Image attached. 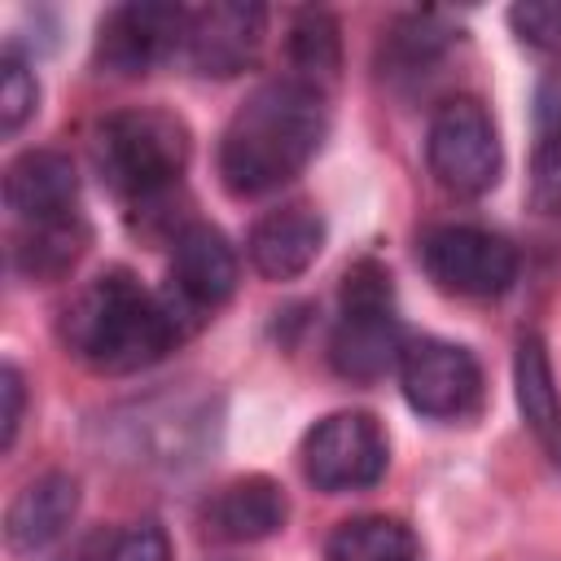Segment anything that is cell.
Instances as JSON below:
<instances>
[{
  "instance_id": "9a60e30c",
  "label": "cell",
  "mask_w": 561,
  "mask_h": 561,
  "mask_svg": "<svg viewBox=\"0 0 561 561\" xmlns=\"http://www.w3.org/2000/svg\"><path fill=\"white\" fill-rule=\"evenodd\" d=\"M289 517V495L267 473H245L219 486L206 504V530L224 543H259L272 539Z\"/></svg>"
},
{
  "instance_id": "e0dca14e",
  "label": "cell",
  "mask_w": 561,
  "mask_h": 561,
  "mask_svg": "<svg viewBox=\"0 0 561 561\" xmlns=\"http://www.w3.org/2000/svg\"><path fill=\"white\" fill-rule=\"evenodd\" d=\"M83 250H88V224L79 215H70L57 224L22 228V237L13 245V267H18V276L48 285V280H61L79 263Z\"/></svg>"
},
{
  "instance_id": "4fadbf2b",
  "label": "cell",
  "mask_w": 561,
  "mask_h": 561,
  "mask_svg": "<svg viewBox=\"0 0 561 561\" xmlns=\"http://www.w3.org/2000/svg\"><path fill=\"white\" fill-rule=\"evenodd\" d=\"M324 250V219L302 206V202H289V206H276L267 210L250 237H245V254H250V267L267 280H294L302 276Z\"/></svg>"
},
{
  "instance_id": "cb8c5ba5",
  "label": "cell",
  "mask_w": 561,
  "mask_h": 561,
  "mask_svg": "<svg viewBox=\"0 0 561 561\" xmlns=\"http://www.w3.org/2000/svg\"><path fill=\"white\" fill-rule=\"evenodd\" d=\"M96 561H171V539L158 522H136L123 535H114Z\"/></svg>"
},
{
  "instance_id": "8992f818",
  "label": "cell",
  "mask_w": 561,
  "mask_h": 561,
  "mask_svg": "<svg viewBox=\"0 0 561 561\" xmlns=\"http://www.w3.org/2000/svg\"><path fill=\"white\" fill-rule=\"evenodd\" d=\"M298 456H302V473L316 491L346 495V491H368L386 478L390 443H386L377 416L333 412L307 430Z\"/></svg>"
},
{
  "instance_id": "7402d4cb",
  "label": "cell",
  "mask_w": 561,
  "mask_h": 561,
  "mask_svg": "<svg viewBox=\"0 0 561 561\" xmlns=\"http://www.w3.org/2000/svg\"><path fill=\"white\" fill-rule=\"evenodd\" d=\"M530 206L539 215H561V127H548L530 153Z\"/></svg>"
},
{
  "instance_id": "30bf717a",
  "label": "cell",
  "mask_w": 561,
  "mask_h": 561,
  "mask_svg": "<svg viewBox=\"0 0 561 561\" xmlns=\"http://www.w3.org/2000/svg\"><path fill=\"white\" fill-rule=\"evenodd\" d=\"M237 250L228 237L210 224H184L171 241V267H167V298L175 311L197 329L215 307H224L237 289Z\"/></svg>"
},
{
  "instance_id": "44dd1931",
  "label": "cell",
  "mask_w": 561,
  "mask_h": 561,
  "mask_svg": "<svg viewBox=\"0 0 561 561\" xmlns=\"http://www.w3.org/2000/svg\"><path fill=\"white\" fill-rule=\"evenodd\" d=\"M39 105V83L31 75V61L18 48H4L0 57V127L4 136H18L22 123L35 114Z\"/></svg>"
},
{
  "instance_id": "2e32d148",
  "label": "cell",
  "mask_w": 561,
  "mask_h": 561,
  "mask_svg": "<svg viewBox=\"0 0 561 561\" xmlns=\"http://www.w3.org/2000/svg\"><path fill=\"white\" fill-rule=\"evenodd\" d=\"M513 390L526 430L543 447V456L561 469V390L552 377V359L539 333H522L513 351Z\"/></svg>"
},
{
  "instance_id": "d6986e66",
  "label": "cell",
  "mask_w": 561,
  "mask_h": 561,
  "mask_svg": "<svg viewBox=\"0 0 561 561\" xmlns=\"http://www.w3.org/2000/svg\"><path fill=\"white\" fill-rule=\"evenodd\" d=\"M289 61L298 66V79L307 83H324L337 75L342 66V35H337V18L324 9H302L289 26Z\"/></svg>"
},
{
  "instance_id": "7c38bea8",
  "label": "cell",
  "mask_w": 561,
  "mask_h": 561,
  "mask_svg": "<svg viewBox=\"0 0 561 561\" xmlns=\"http://www.w3.org/2000/svg\"><path fill=\"white\" fill-rule=\"evenodd\" d=\"M4 206L22 228L57 224L79 215V175L75 162L57 149H26L4 171Z\"/></svg>"
},
{
  "instance_id": "52a82bcc",
  "label": "cell",
  "mask_w": 561,
  "mask_h": 561,
  "mask_svg": "<svg viewBox=\"0 0 561 561\" xmlns=\"http://www.w3.org/2000/svg\"><path fill=\"white\" fill-rule=\"evenodd\" d=\"M425 276L456 298H500L517 280V250L473 224H438L416 245Z\"/></svg>"
},
{
  "instance_id": "ffe728a7",
  "label": "cell",
  "mask_w": 561,
  "mask_h": 561,
  "mask_svg": "<svg viewBox=\"0 0 561 561\" xmlns=\"http://www.w3.org/2000/svg\"><path fill=\"white\" fill-rule=\"evenodd\" d=\"M451 44V31L443 26L438 13H408L390 26V66L416 75L421 66L438 61Z\"/></svg>"
},
{
  "instance_id": "603a6c76",
  "label": "cell",
  "mask_w": 561,
  "mask_h": 561,
  "mask_svg": "<svg viewBox=\"0 0 561 561\" xmlns=\"http://www.w3.org/2000/svg\"><path fill=\"white\" fill-rule=\"evenodd\" d=\"M508 26L539 53H561V0H522L508 9Z\"/></svg>"
},
{
  "instance_id": "ac0fdd59",
  "label": "cell",
  "mask_w": 561,
  "mask_h": 561,
  "mask_svg": "<svg viewBox=\"0 0 561 561\" xmlns=\"http://www.w3.org/2000/svg\"><path fill=\"white\" fill-rule=\"evenodd\" d=\"M416 535L408 530V522L386 517V513H364V517H346L329 543L324 557L329 561H416Z\"/></svg>"
},
{
  "instance_id": "ba28073f",
  "label": "cell",
  "mask_w": 561,
  "mask_h": 561,
  "mask_svg": "<svg viewBox=\"0 0 561 561\" xmlns=\"http://www.w3.org/2000/svg\"><path fill=\"white\" fill-rule=\"evenodd\" d=\"M394 373L412 412L430 421H469L486 394L482 364L473 359V351L443 337H408Z\"/></svg>"
},
{
  "instance_id": "d4e9b609",
  "label": "cell",
  "mask_w": 561,
  "mask_h": 561,
  "mask_svg": "<svg viewBox=\"0 0 561 561\" xmlns=\"http://www.w3.org/2000/svg\"><path fill=\"white\" fill-rule=\"evenodd\" d=\"M0 399H4V412H0V447L9 451L18 443V425H22V403H26V386H22V373L18 364H4L0 368Z\"/></svg>"
},
{
  "instance_id": "6da1fadb",
  "label": "cell",
  "mask_w": 561,
  "mask_h": 561,
  "mask_svg": "<svg viewBox=\"0 0 561 561\" xmlns=\"http://www.w3.org/2000/svg\"><path fill=\"white\" fill-rule=\"evenodd\" d=\"M329 136L324 88L289 75L259 83L219 136V180L232 197H263L289 184Z\"/></svg>"
},
{
  "instance_id": "5b68a950",
  "label": "cell",
  "mask_w": 561,
  "mask_h": 561,
  "mask_svg": "<svg viewBox=\"0 0 561 561\" xmlns=\"http://www.w3.org/2000/svg\"><path fill=\"white\" fill-rule=\"evenodd\" d=\"M425 162L430 175L456 193V197H482L500 184V136L482 101L473 96H451L434 110L430 131H425Z\"/></svg>"
},
{
  "instance_id": "9c48e42d",
  "label": "cell",
  "mask_w": 561,
  "mask_h": 561,
  "mask_svg": "<svg viewBox=\"0 0 561 561\" xmlns=\"http://www.w3.org/2000/svg\"><path fill=\"white\" fill-rule=\"evenodd\" d=\"M188 13L180 4L158 0H131L101 18L96 26V66L123 79L149 75L184 53L188 39Z\"/></svg>"
},
{
  "instance_id": "277c9868",
  "label": "cell",
  "mask_w": 561,
  "mask_h": 561,
  "mask_svg": "<svg viewBox=\"0 0 561 561\" xmlns=\"http://www.w3.org/2000/svg\"><path fill=\"white\" fill-rule=\"evenodd\" d=\"M403 329L394 316V285L377 259H359L342 276V316L329 337V364L346 381H377L399 368Z\"/></svg>"
},
{
  "instance_id": "5bb4252c",
  "label": "cell",
  "mask_w": 561,
  "mask_h": 561,
  "mask_svg": "<svg viewBox=\"0 0 561 561\" xmlns=\"http://www.w3.org/2000/svg\"><path fill=\"white\" fill-rule=\"evenodd\" d=\"M75 513H79V478L61 473V469L31 478L13 495L9 513H4V543H9V552H18V557L44 552L48 543H57L70 530Z\"/></svg>"
},
{
  "instance_id": "3957f363",
  "label": "cell",
  "mask_w": 561,
  "mask_h": 561,
  "mask_svg": "<svg viewBox=\"0 0 561 561\" xmlns=\"http://www.w3.org/2000/svg\"><path fill=\"white\" fill-rule=\"evenodd\" d=\"M101 184L127 206H158L188 167V127L167 110H114L92 131Z\"/></svg>"
},
{
  "instance_id": "8fae6325",
  "label": "cell",
  "mask_w": 561,
  "mask_h": 561,
  "mask_svg": "<svg viewBox=\"0 0 561 561\" xmlns=\"http://www.w3.org/2000/svg\"><path fill=\"white\" fill-rule=\"evenodd\" d=\"M263 26H267L263 4L215 0V4L188 13L184 57L206 79H232L254 61V53L263 44Z\"/></svg>"
},
{
  "instance_id": "7a4b0ae2",
  "label": "cell",
  "mask_w": 561,
  "mask_h": 561,
  "mask_svg": "<svg viewBox=\"0 0 561 561\" xmlns=\"http://www.w3.org/2000/svg\"><path fill=\"white\" fill-rule=\"evenodd\" d=\"M188 333L193 324L175 311V302L162 289H145L127 267H110L88 280L61 311L66 351L110 377L158 364Z\"/></svg>"
}]
</instances>
